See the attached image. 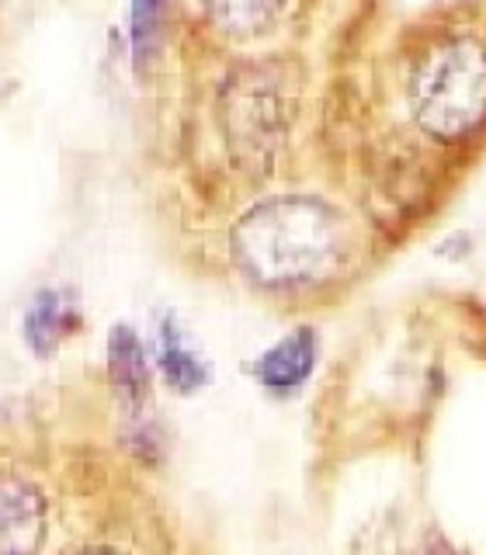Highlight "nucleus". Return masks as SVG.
<instances>
[{
  "instance_id": "423d86ee",
  "label": "nucleus",
  "mask_w": 486,
  "mask_h": 555,
  "mask_svg": "<svg viewBox=\"0 0 486 555\" xmlns=\"http://www.w3.org/2000/svg\"><path fill=\"white\" fill-rule=\"evenodd\" d=\"M77 326V306L56 288H42L25 312V340L35 354H52Z\"/></svg>"
},
{
  "instance_id": "9d476101",
  "label": "nucleus",
  "mask_w": 486,
  "mask_h": 555,
  "mask_svg": "<svg viewBox=\"0 0 486 555\" xmlns=\"http://www.w3.org/2000/svg\"><path fill=\"white\" fill-rule=\"evenodd\" d=\"M167 4H170V0H132V8H129V42H132L136 66L150 63L156 46H161Z\"/></svg>"
},
{
  "instance_id": "20e7f679",
  "label": "nucleus",
  "mask_w": 486,
  "mask_h": 555,
  "mask_svg": "<svg viewBox=\"0 0 486 555\" xmlns=\"http://www.w3.org/2000/svg\"><path fill=\"white\" fill-rule=\"evenodd\" d=\"M46 542V500L31 482L0 476V555H39Z\"/></svg>"
},
{
  "instance_id": "9b49d317",
  "label": "nucleus",
  "mask_w": 486,
  "mask_h": 555,
  "mask_svg": "<svg viewBox=\"0 0 486 555\" xmlns=\"http://www.w3.org/2000/svg\"><path fill=\"white\" fill-rule=\"evenodd\" d=\"M84 555H118V552H112V548H91V552H84Z\"/></svg>"
},
{
  "instance_id": "6e6552de",
  "label": "nucleus",
  "mask_w": 486,
  "mask_h": 555,
  "mask_svg": "<svg viewBox=\"0 0 486 555\" xmlns=\"http://www.w3.org/2000/svg\"><path fill=\"white\" fill-rule=\"evenodd\" d=\"M289 0H202L208 17L230 35H260L282 17Z\"/></svg>"
},
{
  "instance_id": "7ed1b4c3",
  "label": "nucleus",
  "mask_w": 486,
  "mask_h": 555,
  "mask_svg": "<svg viewBox=\"0 0 486 555\" xmlns=\"http://www.w3.org/2000/svg\"><path fill=\"white\" fill-rule=\"evenodd\" d=\"M282 101L265 74L240 77L226 101V132L243 156H265L282 135Z\"/></svg>"
},
{
  "instance_id": "f257e3e1",
  "label": "nucleus",
  "mask_w": 486,
  "mask_h": 555,
  "mask_svg": "<svg viewBox=\"0 0 486 555\" xmlns=\"http://www.w3.org/2000/svg\"><path fill=\"white\" fill-rule=\"evenodd\" d=\"M344 247V216L334 205L309 195L260 202L233 230L240 268L271 288L317 282L341 264Z\"/></svg>"
},
{
  "instance_id": "39448f33",
  "label": "nucleus",
  "mask_w": 486,
  "mask_h": 555,
  "mask_svg": "<svg viewBox=\"0 0 486 555\" xmlns=\"http://www.w3.org/2000/svg\"><path fill=\"white\" fill-rule=\"evenodd\" d=\"M312 364H317V337H312V330H295V334L278 340L271 351L260 354L254 375L271 392H292L309 378Z\"/></svg>"
},
{
  "instance_id": "0eeeda50",
  "label": "nucleus",
  "mask_w": 486,
  "mask_h": 555,
  "mask_svg": "<svg viewBox=\"0 0 486 555\" xmlns=\"http://www.w3.org/2000/svg\"><path fill=\"white\" fill-rule=\"evenodd\" d=\"M108 375H112L115 392H122V399H129V403H143L146 399L150 392L146 354L129 326H115L108 337Z\"/></svg>"
},
{
  "instance_id": "1a4fd4ad",
  "label": "nucleus",
  "mask_w": 486,
  "mask_h": 555,
  "mask_svg": "<svg viewBox=\"0 0 486 555\" xmlns=\"http://www.w3.org/2000/svg\"><path fill=\"white\" fill-rule=\"evenodd\" d=\"M161 369H164V378L178 392H195L199 386L208 382L205 361L181 340L178 326H174L170 320L161 330Z\"/></svg>"
},
{
  "instance_id": "f03ea898",
  "label": "nucleus",
  "mask_w": 486,
  "mask_h": 555,
  "mask_svg": "<svg viewBox=\"0 0 486 555\" xmlns=\"http://www.w3.org/2000/svg\"><path fill=\"white\" fill-rule=\"evenodd\" d=\"M413 118L438 139H459L486 118V46L451 39L417 66L410 83Z\"/></svg>"
}]
</instances>
